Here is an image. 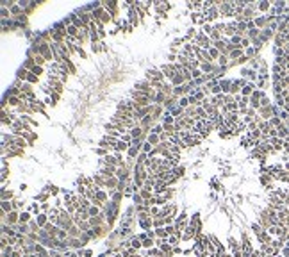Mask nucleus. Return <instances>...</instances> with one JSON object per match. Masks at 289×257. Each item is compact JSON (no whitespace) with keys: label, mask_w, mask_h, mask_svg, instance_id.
<instances>
[{"label":"nucleus","mask_w":289,"mask_h":257,"mask_svg":"<svg viewBox=\"0 0 289 257\" xmlns=\"http://www.w3.org/2000/svg\"><path fill=\"white\" fill-rule=\"evenodd\" d=\"M36 222H38V225H39V229H43V227L48 223V214H38Z\"/></svg>","instance_id":"obj_1"},{"label":"nucleus","mask_w":289,"mask_h":257,"mask_svg":"<svg viewBox=\"0 0 289 257\" xmlns=\"http://www.w3.org/2000/svg\"><path fill=\"white\" fill-rule=\"evenodd\" d=\"M30 222V214L29 213H20V223H29Z\"/></svg>","instance_id":"obj_2"},{"label":"nucleus","mask_w":289,"mask_h":257,"mask_svg":"<svg viewBox=\"0 0 289 257\" xmlns=\"http://www.w3.org/2000/svg\"><path fill=\"white\" fill-rule=\"evenodd\" d=\"M141 243H143V246H144V248H148V250H150V248L154 246V239H150V237H147V239H143Z\"/></svg>","instance_id":"obj_3"},{"label":"nucleus","mask_w":289,"mask_h":257,"mask_svg":"<svg viewBox=\"0 0 289 257\" xmlns=\"http://www.w3.org/2000/svg\"><path fill=\"white\" fill-rule=\"evenodd\" d=\"M178 239H180V237H178L177 234H173V236H170V237H168V243H170V245H177V243H178Z\"/></svg>","instance_id":"obj_4"},{"label":"nucleus","mask_w":289,"mask_h":257,"mask_svg":"<svg viewBox=\"0 0 289 257\" xmlns=\"http://www.w3.org/2000/svg\"><path fill=\"white\" fill-rule=\"evenodd\" d=\"M41 209H43V211H48V209H50V205H48V203H43Z\"/></svg>","instance_id":"obj_5"},{"label":"nucleus","mask_w":289,"mask_h":257,"mask_svg":"<svg viewBox=\"0 0 289 257\" xmlns=\"http://www.w3.org/2000/svg\"><path fill=\"white\" fill-rule=\"evenodd\" d=\"M180 106H182V107H186V106H187V100H186V98H182V100H180Z\"/></svg>","instance_id":"obj_6"},{"label":"nucleus","mask_w":289,"mask_h":257,"mask_svg":"<svg viewBox=\"0 0 289 257\" xmlns=\"http://www.w3.org/2000/svg\"><path fill=\"white\" fill-rule=\"evenodd\" d=\"M100 257H107V253H104V255H100Z\"/></svg>","instance_id":"obj_7"}]
</instances>
